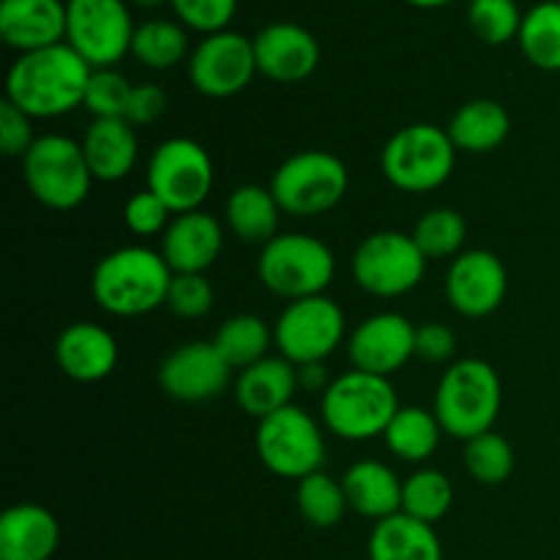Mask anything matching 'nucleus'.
<instances>
[{
  "instance_id": "44",
  "label": "nucleus",
  "mask_w": 560,
  "mask_h": 560,
  "mask_svg": "<svg viewBox=\"0 0 560 560\" xmlns=\"http://www.w3.org/2000/svg\"><path fill=\"white\" fill-rule=\"evenodd\" d=\"M164 109H167V93L159 85H153V82H140V85L131 88L126 120H129L135 129L137 126H151L162 118Z\"/></svg>"
},
{
  "instance_id": "43",
  "label": "nucleus",
  "mask_w": 560,
  "mask_h": 560,
  "mask_svg": "<svg viewBox=\"0 0 560 560\" xmlns=\"http://www.w3.org/2000/svg\"><path fill=\"white\" fill-rule=\"evenodd\" d=\"M416 355L427 364H448L457 355V334L446 323H421L416 328Z\"/></svg>"
},
{
  "instance_id": "32",
  "label": "nucleus",
  "mask_w": 560,
  "mask_h": 560,
  "mask_svg": "<svg viewBox=\"0 0 560 560\" xmlns=\"http://www.w3.org/2000/svg\"><path fill=\"white\" fill-rule=\"evenodd\" d=\"M520 52L541 71H560V3L541 0L530 5L520 27Z\"/></svg>"
},
{
  "instance_id": "37",
  "label": "nucleus",
  "mask_w": 560,
  "mask_h": 560,
  "mask_svg": "<svg viewBox=\"0 0 560 560\" xmlns=\"http://www.w3.org/2000/svg\"><path fill=\"white\" fill-rule=\"evenodd\" d=\"M523 16L517 0H470L468 3L470 33L490 47L517 42Z\"/></svg>"
},
{
  "instance_id": "23",
  "label": "nucleus",
  "mask_w": 560,
  "mask_h": 560,
  "mask_svg": "<svg viewBox=\"0 0 560 560\" xmlns=\"http://www.w3.org/2000/svg\"><path fill=\"white\" fill-rule=\"evenodd\" d=\"M295 392H299V370L282 355H268L246 366L235 381V402L257 421L293 405Z\"/></svg>"
},
{
  "instance_id": "1",
  "label": "nucleus",
  "mask_w": 560,
  "mask_h": 560,
  "mask_svg": "<svg viewBox=\"0 0 560 560\" xmlns=\"http://www.w3.org/2000/svg\"><path fill=\"white\" fill-rule=\"evenodd\" d=\"M91 74V66L69 44H55L20 55L11 63L5 77V98L33 120L60 118L82 107Z\"/></svg>"
},
{
  "instance_id": "4",
  "label": "nucleus",
  "mask_w": 560,
  "mask_h": 560,
  "mask_svg": "<svg viewBox=\"0 0 560 560\" xmlns=\"http://www.w3.org/2000/svg\"><path fill=\"white\" fill-rule=\"evenodd\" d=\"M399 408L402 405L392 381L361 370L334 377L331 386L320 397V416L326 430L350 443L383 438Z\"/></svg>"
},
{
  "instance_id": "22",
  "label": "nucleus",
  "mask_w": 560,
  "mask_h": 560,
  "mask_svg": "<svg viewBox=\"0 0 560 560\" xmlns=\"http://www.w3.org/2000/svg\"><path fill=\"white\" fill-rule=\"evenodd\" d=\"M58 545V520L38 503H16L0 517V560H49Z\"/></svg>"
},
{
  "instance_id": "16",
  "label": "nucleus",
  "mask_w": 560,
  "mask_h": 560,
  "mask_svg": "<svg viewBox=\"0 0 560 560\" xmlns=\"http://www.w3.org/2000/svg\"><path fill=\"white\" fill-rule=\"evenodd\" d=\"M233 370L219 355L213 342H186L164 355L159 366V386L175 402H211L228 392Z\"/></svg>"
},
{
  "instance_id": "34",
  "label": "nucleus",
  "mask_w": 560,
  "mask_h": 560,
  "mask_svg": "<svg viewBox=\"0 0 560 560\" xmlns=\"http://www.w3.org/2000/svg\"><path fill=\"white\" fill-rule=\"evenodd\" d=\"M454 485L443 470L419 468L402 481V512L408 517L435 525L452 512Z\"/></svg>"
},
{
  "instance_id": "9",
  "label": "nucleus",
  "mask_w": 560,
  "mask_h": 560,
  "mask_svg": "<svg viewBox=\"0 0 560 560\" xmlns=\"http://www.w3.org/2000/svg\"><path fill=\"white\" fill-rule=\"evenodd\" d=\"M255 448L273 476L295 481L323 470L328 454L323 427L299 405H288L257 421Z\"/></svg>"
},
{
  "instance_id": "6",
  "label": "nucleus",
  "mask_w": 560,
  "mask_h": 560,
  "mask_svg": "<svg viewBox=\"0 0 560 560\" xmlns=\"http://www.w3.org/2000/svg\"><path fill=\"white\" fill-rule=\"evenodd\" d=\"M257 277L262 288L290 301L326 295L337 277V257L326 241L306 233H279L260 249Z\"/></svg>"
},
{
  "instance_id": "27",
  "label": "nucleus",
  "mask_w": 560,
  "mask_h": 560,
  "mask_svg": "<svg viewBox=\"0 0 560 560\" xmlns=\"http://www.w3.org/2000/svg\"><path fill=\"white\" fill-rule=\"evenodd\" d=\"M282 213L271 186L260 184L238 186L230 191L228 202H224V219H228L230 233L244 244L260 246V249L279 235Z\"/></svg>"
},
{
  "instance_id": "28",
  "label": "nucleus",
  "mask_w": 560,
  "mask_h": 560,
  "mask_svg": "<svg viewBox=\"0 0 560 560\" xmlns=\"http://www.w3.org/2000/svg\"><path fill=\"white\" fill-rule=\"evenodd\" d=\"M370 560H443V545L435 525L399 512L375 523L370 534Z\"/></svg>"
},
{
  "instance_id": "25",
  "label": "nucleus",
  "mask_w": 560,
  "mask_h": 560,
  "mask_svg": "<svg viewBox=\"0 0 560 560\" xmlns=\"http://www.w3.org/2000/svg\"><path fill=\"white\" fill-rule=\"evenodd\" d=\"M342 487L350 512H355L359 517L381 523V520L402 512V481L386 463L361 459V463L350 465L342 476Z\"/></svg>"
},
{
  "instance_id": "24",
  "label": "nucleus",
  "mask_w": 560,
  "mask_h": 560,
  "mask_svg": "<svg viewBox=\"0 0 560 560\" xmlns=\"http://www.w3.org/2000/svg\"><path fill=\"white\" fill-rule=\"evenodd\" d=\"M93 178L118 184L135 170L140 156L137 129L126 118H96L80 140Z\"/></svg>"
},
{
  "instance_id": "11",
  "label": "nucleus",
  "mask_w": 560,
  "mask_h": 560,
  "mask_svg": "<svg viewBox=\"0 0 560 560\" xmlns=\"http://www.w3.org/2000/svg\"><path fill=\"white\" fill-rule=\"evenodd\" d=\"M424 252L413 235L399 230H381L366 235L353 255V279L375 299H399L421 284L427 273Z\"/></svg>"
},
{
  "instance_id": "15",
  "label": "nucleus",
  "mask_w": 560,
  "mask_h": 560,
  "mask_svg": "<svg viewBox=\"0 0 560 560\" xmlns=\"http://www.w3.org/2000/svg\"><path fill=\"white\" fill-rule=\"evenodd\" d=\"M509 293V271L490 249H468L446 271V301L457 315L479 320L498 312Z\"/></svg>"
},
{
  "instance_id": "39",
  "label": "nucleus",
  "mask_w": 560,
  "mask_h": 560,
  "mask_svg": "<svg viewBox=\"0 0 560 560\" xmlns=\"http://www.w3.org/2000/svg\"><path fill=\"white\" fill-rule=\"evenodd\" d=\"M170 9L186 31L211 36V33L230 31L238 0H170Z\"/></svg>"
},
{
  "instance_id": "40",
  "label": "nucleus",
  "mask_w": 560,
  "mask_h": 560,
  "mask_svg": "<svg viewBox=\"0 0 560 560\" xmlns=\"http://www.w3.org/2000/svg\"><path fill=\"white\" fill-rule=\"evenodd\" d=\"M213 301L217 293L206 273H175L164 306L184 320H200L213 310Z\"/></svg>"
},
{
  "instance_id": "46",
  "label": "nucleus",
  "mask_w": 560,
  "mask_h": 560,
  "mask_svg": "<svg viewBox=\"0 0 560 560\" xmlns=\"http://www.w3.org/2000/svg\"><path fill=\"white\" fill-rule=\"evenodd\" d=\"M405 3H410V5H413V9L432 11V9H443V5L454 3V0H405Z\"/></svg>"
},
{
  "instance_id": "35",
  "label": "nucleus",
  "mask_w": 560,
  "mask_h": 560,
  "mask_svg": "<svg viewBox=\"0 0 560 560\" xmlns=\"http://www.w3.org/2000/svg\"><path fill=\"white\" fill-rule=\"evenodd\" d=\"M413 241L427 260H446V257L463 255L468 241V222L454 208H432L416 222Z\"/></svg>"
},
{
  "instance_id": "7",
  "label": "nucleus",
  "mask_w": 560,
  "mask_h": 560,
  "mask_svg": "<svg viewBox=\"0 0 560 560\" xmlns=\"http://www.w3.org/2000/svg\"><path fill=\"white\" fill-rule=\"evenodd\" d=\"M22 175L36 202L49 211L80 208L96 180L82 145L66 135L36 137L31 151L22 156Z\"/></svg>"
},
{
  "instance_id": "18",
  "label": "nucleus",
  "mask_w": 560,
  "mask_h": 560,
  "mask_svg": "<svg viewBox=\"0 0 560 560\" xmlns=\"http://www.w3.org/2000/svg\"><path fill=\"white\" fill-rule=\"evenodd\" d=\"M257 71L266 80L295 85L310 80L320 66V42L299 22H271L255 38Z\"/></svg>"
},
{
  "instance_id": "10",
  "label": "nucleus",
  "mask_w": 560,
  "mask_h": 560,
  "mask_svg": "<svg viewBox=\"0 0 560 560\" xmlns=\"http://www.w3.org/2000/svg\"><path fill=\"white\" fill-rule=\"evenodd\" d=\"M135 31L126 0H66V44L91 69H113L131 55Z\"/></svg>"
},
{
  "instance_id": "30",
  "label": "nucleus",
  "mask_w": 560,
  "mask_h": 560,
  "mask_svg": "<svg viewBox=\"0 0 560 560\" xmlns=\"http://www.w3.org/2000/svg\"><path fill=\"white\" fill-rule=\"evenodd\" d=\"M211 342L219 355L228 361L230 370L244 372L246 366L268 359V350L273 345V328L262 317L244 312V315L228 317L213 334Z\"/></svg>"
},
{
  "instance_id": "31",
  "label": "nucleus",
  "mask_w": 560,
  "mask_h": 560,
  "mask_svg": "<svg viewBox=\"0 0 560 560\" xmlns=\"http://www.w3.org/2000/svg\"><path fill=\"white\" fill-rule=\"evenodd\" d=\"M189 33L178 20H148L137 25L135 38H131V58L145 69L167 71L178 63L189 60Z\"/></svg>"
},
{
  "instance_id": "42",
  "label": "nucleus",
  "mask_w": 560,
  "mask_h": 560,
  "mask_svg": "<svg viewBox=\"0 0 560 560\" xmlns=\"http://www.w3.org/2000/svg\"><path fill=\"white\" fill-rule=\"evenodd\" d=\"M36 137H33V118L22 113L16 104L9 98L0 102V148L5 156H25L33 148Z\"/></svg>"
},
{
  "instance_id": "45",
  "label": "nucleus",
  "mask_w": 560,
  "mask_h": 560,
  "mask_svg": "<svg viewBox=\"0 0 560 560\" xmlns=\"http://www.w3.org/2000/svg\"><path fill=\"white\" fill-rule=\"evenodd\" d=\"M299 370V388L304 392H326L331 386V377H328L326 361H315V364H301L295 366Z\"/></svg>"
},
{
  "instance_id": "5",
  "label": "nucleus",
  "mask_w": 560,
  "mask_h": 560,
  "mask_svg": "<svg viewBox=\"0 0 560 560\" xmlns=\"http://www.w3.org/2000/svg\"><path fill=\"white\" fill-rule=\"evenodd\" d=\"M457 153L446 129L435 124L402 126L381 151L383 178L405 195H427L452 178Z\"/></svg>"
},
{
  "instance_id": "20",
  "label": "nucleus",
  "mask_w": 560,
  "mask_h": 560,
  "mask_svg": "<svg viewBox=\"0 0 560 560\" xmlns=\"http://www.w3.org/2000/svg\"><path fill=\"white\" fill-rule=\"evenodd\" d=\"M55 364L74 383H98L118 366V339L98 323H71L58 334Z\"/></svg>"
},
{
  "instance_id": "41",
  "label": "nucleus",
  "mask_w": 560,
  "mask_h": 560,
  "mask_svg": "<svg viewBox=\"0 0 560 560\" xmlns=\"http://www.w3.org/2000/svg\"><path fill=\"white\" fill-rule=\"evenodd\" d=\"M175 213L170 211L167 202L151 189H142L131 195L124 206V224L140 238H151V235H164Z\"/></svg>"
},
{
  "instance_id": "38",
  "label": "nucleus",
  "mask_w": 560,
  "mask_h": 560,
  "mask_svg": "<svg viewBox=\"0 0 560 560\" xmlns=\"http://www.w3.org/2000/svg\"><path fill=\"white\" fill-rule=\"evenodd\" d=\"M131 82L115 69H93L82 107L96 118H126Z\"/></svg>"
},
{
  "instance_id": "47",
  "label": "nucleus",
  "mask_w": 560,
  "mask_h": 560,
  "mask_svg": "<svg viewBox=\"0 0 560 560\" xmlns=\"http://www.w3.org/2000/svg\"><path fill=\"white\" fill-rule=\"evenodd\" d=\"M129 5H135V9H159V5L170 3V0H126Z\"/></svg>"
},
{
  "instance_id": "29",
  "label": "nucleus",
  "mask_w": 560,
  "mask_h": 560,
  "mask_svg": "<svg viewBox=\"0 0 560 560\" xmlns=\"http://www.w3.org/2000/svg\"><path fill=\"white\" fill-rule=\"evenodd\" d=\"M446 435L438 421L435 410L424 408H399L388 430L383 432L386 448L402 463H427L441 446V438Z\"/></svg>"
},
{
  "instance_id": "26",
  "label": "nucleus",
  "mask_w": 560,
  "mask_h": 560,
  "mask_svg": "<svg viewBox=\"0 0 560 560\" xmlns=\"http://www.w3.org/2000/svg\"><path fill=\"white\" fill-rule=\"evenodd\" d=\"M446 131L459 153L479 156V153L498 151L509 140L512 118L495 98H470L452 115Z\"/></svg>"
},
{
  "instance_id": "48",
  "label": "nucleus",
  "mask_w": 560,
  "mask_h": 560,
  "mask_svg": "<svg viewBox=\"0 0 560 560\" xmlns=\"http://www.w3.org/2000/svg\"><path fill=\"white\" fill-rule=\"evenodd\" d=\"M558 3H560V0H558Z\"/></svg>"
},
{
  "instance_id": "3",
  "label": "nucleus",
  "mask_w": 560,
  "mask_h": 560,
  "mask_svg": "<svg viewBox=\"0 0 560 560\" xmlns=\"http://www.w3.org/2000/svg\"><path fill=\"white\" fill-rule=\"evenodd\" d=\"M501 405L503 386L495 366L485 359H459L443 372L432 410L448 438L470 441L492 432Z\"/></svg>"
},
{
  "instance_id": "13",
  "label": "nucleus",
  "mask_w": 560,
  "mask_h": 560,
  "mask_svg": "<svg viewBox=\"0 0 560 560\" xmlns=\"http://www.w3.org/2000/svg\"><path fill=\"white\" fill-rule=\"evenodd\" d=\"M345 339V312L328 295L290 301L273 323V348L290 364L326 361Z\"/></svg>"
},
{
  "instance_id": "14",
  "label": "nucleus",
  "mask_w": 560,
  "mask_h": 560,
  "mask_svg": "<svg viewBox=\"0 0 560 560\" xmlns=\"http://www.w3.org/2000/svg\"><path fill=\"white\" fill-rule=\"evenodd\" d=\"M191 88L206 98H233L255 80L257 58L249 36L235 31L211 33L191 47L186 60Z\"/></svg>"
},
{
  "instance_id": "19",
  "label": "nucleus",
  "mask_w": 560,
  "mask_h": 560,
  "mask_svg": "<svg viewBox=\"0 0 560 560\" xmlns=\"http://www.w3.org/2000/svg\"><path fill=\"white\" fill-rule=\"evenodd\" d=\"M224 249V230L208 211L178 213L162 235V257L173 273H206Z\"/></svg>"
},
{
  "instance_id": "21",
  "label": "nucleus",
  "mask_w": 560,
  "mask_h": 560,
  "mask_svg": "<svg viewBox=\"0 0 560 560\" xmlns=\"http://www.w3.org/2000/svg\"><path fill=\"white\" fill-rule=\"evenodd\" d=\"M0 38L20 55L66 42V0H0Z\"/></svg>"
},
{
  "instance_id": "2",
  "label": "nucleus",
  "mask_w": 560,
  "mask_h": 560,
  "mask_svg": "<svg viewBox=\"0 0 560 560\" xmlns=\"http://www.w3.org/2000/svg\"><path fill=\"white\" fill-rule=\"evenodd\" d=\"M170 271L162 252L148 246H124L96 262L91 293L98 310L113 317H142L167 304Z\"/></svg>"
},
{
  "instance_id": "8",
  "label": "nucleus",
  "mask_w": 560,
  "mask_h": 560,
  "mask_svg": "<svg viewBox=\"0 0 560 560\" xmlns=\"http://www.w3.org/2000/svg\"><path fill=\"white\" fill-rule=\"evenodd\" d=\"M350 189V173L339 156L328 151H299L284 159L271 175V191L284 213L315 219L334 211Z\"/></svg>"
},
{
  "instance_id": "33",
  "label": "nucleus",
  "mask_w": 560,
  "mask_h": 560,
  "mask_svg": "<svg viewBox=\"0 0 560 560\" xmlns=\"http://www.w3.org/2000/svg\"><path fill=\"white\" fill-rule=\"evenodd\" d=\"M295 506L312 528H337L350 512L342 481L328 476L326 470L295 481Z\"/></svg>"
},
{
  "instance_id": "12",
  "label": "nucleus",
  "mask_w": 560,
  "mask_h": 560,
  "mask_svg": "<svg viewBox=\"0 0 560 560\" xmlns=\"http://www.w3.org/2000/svg\"><path fill=\"white\" fill-rule=\"evenodd\" d=\"M145 180L175 217L200 211L213 189V159L191 137H170L153 151Z\"/></svg>"
},
{
  "instance_id": "36",
  "label": "nucleus",
  "mask_w": 560,
  "mask_h": 560,
  "mask_svg": "<svg viewBox=\"0 0 560 560\" xmlns=\"http://www.w3.org/2000/svg\"><path fill=\"white\" fill-rule=\"evenodd\" d=\"M465 470L485 487H498L512 479L514 448L498 432H485L465 441Z\"/></svg>"
},
{
  "instance_id": "17",
  "label": "nucleus",
  "mask_w": 560,
  "mask_h": 560,
  "mask_svg": "<svg viewBox=\"0 0 560 560\" xmlns=\"http://www.w3.org/2000/svg\"><path fill=\"white\" fill-rule=\"evenodd\" d=\"M348 355L353 370L392 377L416 355V326L399 312H377L353 328Z\"/></svg>"
}]
</instances>
